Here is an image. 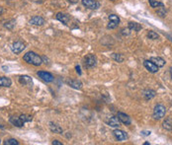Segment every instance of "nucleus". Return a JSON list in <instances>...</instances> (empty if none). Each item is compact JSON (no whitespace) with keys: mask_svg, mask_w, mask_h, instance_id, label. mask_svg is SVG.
Here are the masks:
<instances>
[{"mask_svg":"<svg viewBox=\"0 0 172 145\" xmlns=\"http://www.w3.org/2000/svg\"><path fill=\"white\" fill-rule=\"evenodd\" d=\"M23 59L25 60L27 63L32 64L34 66H40L43 63V58L39 54H37L34 52H29L23 56Z\"/></svg>","mask_w":172,"mask_h":145,"instance_id":"f257e3e1","label":"nucleus"},{"mask_svg":"<svg viewBox=\"0 0 172 145\" xmlns=\"http://www.w3.org/2000/svg\"><path fill=\"white\" fill-rule=\"evenodd\" d=\"M170 75H171V77H172V67L170 68Z\"/></svg>","mask_w":172,"mask_h":145,"instance_id":"72a5a7b5","label":"nucleus"},{"mask_svg":"<svg viewBox=\"0 0 172 145\" xmlns=\"http://www.w3.org/2000/svg\"><path fill=\"white\" fill-rule=\"evenodd\" d=\"M155 95H156V93H155V91H153V90H151V89H145L144 92H143V97L145 99V100H151V99H153L155 97Z\"/></svg>","mask_w":172,"mask_h":145,"instance_id":"f3484780","label":"nucleus"},{"mask_svg":"<svg viewBox=\"0 0 172 145\" xmlns=\"http://www.w3.org/2000/svg\"><path fill=\"white\" fill-rule=\"evenodd\" d=\"M67 84H68L71 88H74V89H81V87H82V83L79 80L77 79H70L66 82Z\"/></svg>","mask_w":172,"mask_h":145,"instance_id":"dca6fc26","label":"nucleus"},{"mask_svg":"<svg viewBox=\"0 0 172 145\" xmlns=\"http://www.w3.org/2000/svg\"><path fill=\"white\" fill-rule=\"evenodd\" d=\"M113 134L118 141H124L128 139V134L122 129H115L113 131Z\"/></svg>","mask_w":172,"mask_h":145,"instance_id":"6e6552de","label":"nucleus"},{"mask_svg":"<svg viewBox=\"0 0 172 145\" xmlns=\"http://www.w3.org/2000/svg\"><path fill=\"white\" fill-rule=\"evenodd\" d=\"M25 48H26L25 43H24L23 42H20V41H17V42H13V43H12V46H11V50L15 54L21 53Z\"/></svg>","mask_w":172,"mask_h":145,"instance_id":"20e7f679","label":"nucleus"},{"mask_svg":"<svg viewBox=\"0 0 172 145\" xmlns=\"http://www.w3.org/2000/svg\"><path fill=\"white\" fill-rule=\"evenodd\" d=\"M144 145H149V142H144Z\"/></svg>","mask_w":172,"mask_h":145,"instance_id":"f704fd0d","label":"nucleus"},{"mask_svg":"<svg viewBox=\"0 0 172 145\" xmlns=\"http://www.w3.org/2000/svg\"><path fill=\"white\" fill-rule=\"evenodd\" d=\"M75 69H76V72L79 74V75H81V70H80V66L79 65H76L75 66Z\"/></svg>","mask_w":172,"mask_h":145,"instance_id":"c756f323","label":"nucleus"},{"mask_svg":"<svg viewBox=\"0 0 172 145\" xmlns=\"http://www.w3.org/2000/svg\"><path fill=\"white\" fill-rule=\"evenodd\" d=\"M107 123H108L109 127L117 128L120 127L121 122H120V119L118 118V117H112V118H109V121L107 122Z\"/></svg>","mask_w":172,"mask_h":145,"instance_id":"2eb2a0df","label":"nucleus"},{"mask_svg":"<svg viewBox=\"0 0 172 145\" xmlns=\"http://www.w3.org/2000/svg\"><path fill=\"white\" fill-rule=\"evenodd\" d=\"M3 13V8L1 7V6H0V15H1Z\"/></svg>","mask_w":172,"mask_h":145,"instance_id":"473e14b6","label":"nucleus"},{"mask_svg":"<svg viewBox=\"0 0 172 145\" xmlns=\"http://www.w3.org/2000/svg\"><path fill=\"white\" fill-rule=\"evenodd\" d=\"M12 85V81L10 78L1 76L0 77V87H10Z\"/></svg>","mask_w":172,"mask_h":145,"instance_id":"6ab92c4d","label":"nucleus"},{"mask_svg":"<svg viewBox=\"0 0 172 145\" xmlns=\"http://www.w3.org/2000/svg\"><path fill=\"white\" fill-rule=\"evenodd\" d=\"M83 65L85 68H93L97 65V58L94 54H88L84 58L83 60Z\"/></svg>","mask_w":172,"mask_h":145,"instance_id":"7ed1b4c3","label":"nucleus"},{"mask_svg":"<svg viewBox=\"0 0 172 145\" xmlns=\"http://www.w3.org/2000/svg\"><path fill=\"white\" fill-rule=\"evenodd\" d=\"M163 128L167 130L172 131V118H167L163 122Z\"/></svg>","mask_w":172,"mask_h":145,"instance_id":"4be33fe9","label":"nucleus"},{"mask_svg":"<svg viewBox=\"0 0 172 145\" xmlns=\"http://www.w3.org/2000/svg\"><path fill=\"white\" fill-rule=\"evenodd\" d=\"M112 58L116 60L117 62H123L125 59L123 54H120V53H112Z\"/></svg>","mask_w":172,"mask_h":145,"instance_id":"5701e85b","label":"nucleus"},{"mask_svg":"<svg viewBox=\"0 0 172 145\" xmlns=\"http://www.w3.org/2000/svg\"><path fill=\"white\" fill-rule=\"evenodd\" d=\"M117 117H118V118L120 119V122H123V123L126 124V125H130V124H131V122H132L131 118L129 117L128 115H126V113H124V112H118V115H117Z\"/></svg>","mask_w":172,"mask_h":145,"instance_id":"f8f14e48","label":"nucleus"},{"mask_svg":"<svg viewBox=\"0 0 172 145\" xmlns=\"http://www.w3.org/2000/svg\"><path fill=\"white\" fill-rule=\"evenodd\" d=\"M82 4L90 10H97L100 7V3L97 0H82Z\"/></svg>","mask_w":172,"mask_h":145,"instance_id":"423d86ee","label":"nucleus"},{"mask_svg":"<svg viewBox=\"0 0 172 145\" xmlns=\"http://www.w3.org/2000/svg\"><path fill=\"white\" fill-rule=\"evenodd\" d=\"M56 18H57V20L61 22L63 25H65V26H67L68 23H69V21H70V16L68 14L61 13V12H59V13H58L56 15Z\"/></svg>","mask_w":172,"mask_h":145,"instance_id":"9d476101","label":"nucleus"},{"mask_svg":"<svg viewBox=\"0 0 172 145\" xmlns=\"http://www.w3.org/2000/svg\"><path fill=\"white\" fill-rule=\"evenodd\" d=\"M165 113H166V108H165L163 105L159 104V105H156L154 110H153L152 117H153V118H154V119L158 121V119H161L162 118H164Z\"/></svg>","mask_w":172,"mask_h":145,"instance_id":"f03ea898","label":"nucleus"},{"mask_svg":"<svg viewBox=\"0 0 172 145\" xmlns=\"http://www.w3.org/2000/svg\"><path fill=\"white\" fill-rule=\"evenodd\" d=\"M19 82L22 85H26V86H32L33 85V80L28 75H22L19 77Z\"/></svg>","mask_w":172,"mask_h":145,"instance_id":"4468645a","label":"nucleus"},{"mask_svg":"<svg viewBox=\"0 0 172 145\" xmlns=\"http://www.w3.org/2000/svg\"><path fill=\"white\" fill-rule=\"evenodd\" d=\"M37 75H38V76L43 81L47 82V83H51V82L53 81V74L50 73V72H47V71H38Z\"/></svg>","mask_w":172,"mask_h":145,"instance_id":"0eeeda50","label":"nucleus"},{"mask_svg":"<svg viewBox=\"0 0 172 145\" xmlns=\"http://www.w3.org/2000/svg\"><path fill=\"white\" fill-rule=\"evenodd\" d=\"M157 13L160 15L161 17L165 16V7H164V5L160 6V7H157Z\"/></svg>","mask_w":172,"mask_h":145,"instance_id":"c85d7f7f","label":"nucleus"},{"mask_svg":"<svg viewBox=\"0 0 172 145\" xmlns=\"http://www.w3.org/2000/svg\"><path fill=\"white\" fill-rule=\"evenodd\" d=\"M45 19L41 17V16H34L31 18V20L29 21V23L31 25H34V26H43L45 24Z\"/></svg>","mask_w":172,"mask_h":145,"instance_id":"9b49d317","label":"nucleus"},{"mask_svg":"<svg viewBox=\"0 0 172 145\" xmlns=\"http://www.w3.org/2000/svg\"><path fill=\"white\" fill-rule=\"evenodd\" d=\"M0 128H3V127H2V125H0Z\"/></svg>","mask_w":172,"mask_h":145,"instance_id":"c9c22d12","label":"nucleus"},{"mask_svg":"<svg viewBox=\"0 0 172 145\" xmlns=\"http://www.w3.org/2000/svg\"><path fill=\"white\" fill-rule=\"evenodd\" d=\"M129 29H130L131 31L139 32V31L142 30V25H139L137 22H129Z\"/></svg>","mask_w":172,"mask_h":145,"instance_id":"412c9836","label":"nucleus"},{"mask_svg":"<svg viewBox=\"0 0 172 145\" xmlns=\"http://www.w3.org/2000/svg\"><path fill=\"white\" fill-rule=\"evenodd\" d=\"M9 122L17 128H22L24 127V124H25V122L20 118V117H11L9 118Z\"/></svg>","mask_w":172,"mask_h":145,"instance_id":"ddd939ff","label":"nucleus"},{"mask_svg":"<svg viewBox=\"0 0 172 145\" xmlns=\"http://www.w3.org/2000/svg\"><path fill=\"white\" fill-rule=\"evenodd\" d=\"M144 66L149 70L150 73H156L158 71V66L155 65L151 60H144Z\"/></svg>","mask_w":172,"mask_h":145,"instance_id":"1a4fd4ad","label":"nucleus"},{"mask_svg":"<svg viewBox=\"0 0 172 145\" xmlns=\"http://www.w3.org/2000/svg\"><path fill=\"white\" fill-rule=\"evenodd\" d=\"M149 2L152 8H157V7H160V6L164 5L162 2H159L157 0H149Z\"/></svg>","mask_w":172,"mask_h":145,"instance_id":"393cba45","label":"nucleus"},{"mask_svg":"<svg viewBox=\"0 0 172 145\" xmlns=\"http://www.w3.org/2000/svg\"><path fill=\"white\" fill-rule=\"evenodd\" d=\"M142 134H144V135H149L150 134V131H143Z\"/></svg>","mask_w":172,"mask_h":145,"instance_id":"2f4dec72","label":"nucleus"},{"mask_svg":"<svg viewBox=\"0 0 172 145\" xmlns=\"http://www.w3.org/2000/svg\"><path fill=\"white\" fill-rule=\"evenodd\" d=\"M4 145H19V142L14 138H9V139H6L4 141Z\"/></svg>","mask_w":172,"mask_h":145,"instance_id":"bb28decb","label":"nucleus"},{"mask_svg":"<svg viewBox=\"0 0 172 145\" xmlns=\"http://www.w3.org/2000/svg\"><path fill=\"white\" fill-rule=\"evenodd\" d=\"M120 24V18L115 15V14H111L109 15V24L107 25L108 29H115L119 26Z\"/></svg>","mask_w":172,"mask_h":145,"instance_id":"39448f33","label":"nucleus"},{"mask_svg":"<svg viewBox=\"0 0 172 145\" xmlns=\"http://www.w3.org/2000/svg\"><path fill=\"white\" fill-rule=\"evenodd\" d=\"M52 144H53V145H63V143L59 142L58 140H53V141L52 142Z\"/></svg>","mask_w":172,"mask_h":145,"instance_id":"7c9ffc66","label":"nucleus"},{"mask_svg":"<svg viewBox=\"0 0 172 145\" xmlns=\"http://www.w3.org/2000/svg\"><path fill=\"white\" fill-rule=\"evenodd\" d=\"M147 38L150 39V40H157L159 38V36H158L157 33L154 32V31H149V34H147Z\"/></svg>","mask_w":172,"mask_h":145,"instance_id":"a878e982","label":"nucleus"},{"mask_svg":"<svg viewBox=\"0 0 172 145\" xmlns=\"http://www.w3.org/2000/svg\"><path fill=\"white\" fill-rule=\"evenodd\" d=\"M50 128H51V130L53 132H54V133L60 134V133H63V129L61 128L58 124L54 123V122H50Z\"/></svg>","mask_w":172,"mask_h":145,"instance_id":"aec40b11","label":"nucleus"},{"mask_svg":"<svg viewBox=\"0 0 172 145\" xmlns=\"http://www.w3.org/2000/svg\"><path fill=\"white\" fill-rule=\"evenodd\" d=\"M20 118L22 119V121L24 122H32L33 118L31 116H27V115H21L20 116Z\"/></svg>","mask_w":172,"mask_h":145,"instance_id":"cd10ccee","label":"nucleus"},{"mask_svg":"<svg viewBox=\"0 0 172 145\" xmlns=\"http://www.w3.org/2000/svg\"><path fill=\"white\" fill-rule=\"evenodd\" d=\"M15 25H16V21L15 20H10V21H8V22H6L5 24H4V27L5 28H7L8 30H13V28L15 27Z\"/></svg>","mask_w":172,"mask_h":145,"instance_id":"b1692460","label":"nucleus"},{"mask_svg":"<svg viewBox=\"0 0 172 145\" xmlns=\"http://www.w3.org/2000/svg\"><path fill=\"white\" fill-rule=\"evenodd\" d=\"M149 60H151L153 63H154L155 65H157L158 67H163L165 65V60L161 58H159V56H153V58H151Z\"/></svg>","mask_w":172,"mask_h":145,"instance_id":"a211bd4d","label":"nucleus"}]
</instances>
